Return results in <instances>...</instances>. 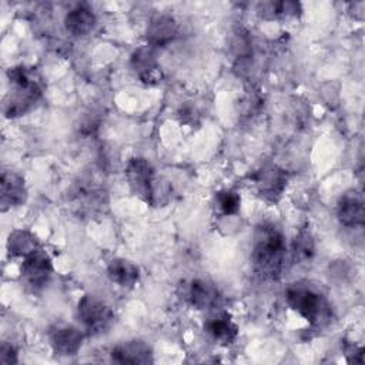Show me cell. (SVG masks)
Listing matches in <instances>:
<instances>
[{
	"label": "cell",
	"instance_id": "22",
	"mask_svg": "<svg viewBox=\"0 0 365 365\" xmlns=\"http://www.w3.org/2000/svg\"><path fill=\"white\" fill-rule=\"evenodd\" d=\"M0 362L3 364H16L17 362V351L11 344L3 342L0 348Z\"/></svg>",
	"mask_w": 365,
	"mask_h": 365
},
{
	"label": "cell",
	"instance_id": "19",
	"mask_svg": "<svg viewBox=\"0 0 365 365\" xmlns=\"http://www.w3.org/2000/svg\"><path fill=\"white\" fill-rule=\"evenodd\" d=\"M265 19H288L297 17L301 13V4L297 1H275L261 4Z\"/></svg>",
	"mask_w": 365,
	"mask_h": 365
},
{
	"label": "cell",
	"instance_id": "17",
	"mask_svg": "<svg viewBox=\"0 0 365 365\" xmlns=\"http://www.w3.org/2000/svg\"><path fill=\"white\" fill-rule=\"evenodd\" d=\"M108 278L123 288H131L140 278V271L135 264L124 258H115L110 261L107 267Z\"/></svg>",
	"mask_w": 365,
	"mask_h": 365
},
{
	"label": "cell",
	"instance_id": "18",
	"mask_svg": "<svg viewBox=\"0 0 365 365\" xmlns=\"http://www.w3.org/2000/svg\"><path fill=\"white\" fill-rule=\"evenodd\" d=\"M38 241L34 237V234L26 231V230H14L10 232L7 240V251L13 257H21L26 258L36 250H38Z\"/></svg>",
	"mask_w": 365,
	"mask_h": 365
},
{
	"label": "cell",
	"instance_id": "4",
	"mask_svg": "<svg viewBox=\"0 0 365 365\" xmlns=\"http://www.w3.org/2000/svg\"><path fill=\"white\" fill-rule=\"evenodd\" d=\"M125 178L131 191L145 202L155 205L164 192L154 168L145 158H131L125 167Z\"/></svg>",
	"mask_w": 365,
	"mask_h": 365
},
{
	"label": "cell",
	"instance_id": "2",
	"mask_svg": "<svg viewBox=\"0 0 365 365\" xmlns=\"http://www.w3.org/2000/svg\"><path fill=\"white\" fill-rule=\"evenodd\" d=\"M7 76L13 91L4 113L7 117H17L29 111L38 101L41 87L37 74L24 66L9 68Z\"/></svg>",
	"mask_w": 365,
	"mask_h": 365
},
{
	"label": "cell",
	"instance_id": "16",
	"mask_svg": "<svg viewBox=\"0 0 365 365\" xmlns=\"http://www.w3.org/2000/svg\"><path fill=\"white\" fill-rule=\"evenodd\" d=\"M64 26L73 36H87L96 26V16L88 6L78 4L66 14Z\"/></svg>",
	"mask_w": 365,
	"mask_h": 365
},
{
	"label": "cell",
	"instance_id": "1",
	"mask_svg": "<svg viewBox=\"0 0 365 365\" xmlns=\"http://www.w3.org/2000/svg\"><path fill=\"white\" fill-rule=\"evenodd\" d=\"M285 238L272 224H261L254 232L251 259L255 272L264 279H278L285 259Z\"/></svg>",
	"mask_w": 365,
	"mask_h": 365
},
{
	"label": "cell",
	"instance_id": "9",
	"mask_svg": "<svg viewBox=\"0 0 365 365\" xmlns=\"http://www.w3.org/2000/svg\"><path fill=\"white\" fill-rule=\"evenodd\" d=\"M27 198L24 178L14 171H3L0 178V205L1 211L21 205Z\"/></svg>",
	"mask_w": 365,
	"mask_h": 365
},
{
	"label": "cell",
	"instance_id": "21",
	"mask_svg": "<svg viewBox=\"0 0 365 365\" xmlns=\"http://www.w3.org/2000/svg\"><path fill=\"white\" fill-rule=\"evenodd\" d=\"M294 259L295 261H307L314 254V240L307 230H301L294 240Z\"/></svg>",
	"mask_w": 365,
	"mask_h": 365
},
{
	"label": "cell",
	"instance_id": "10",
	"mask_svg": "<svg viewBox=\"0 0 365 365\" xmlns=\"http://www.w3.org/2000/svg\"><path fill=\"white\" fill-rule=\"evenodd\" d=\"M338 220L345 227H361L365 222V205L362 194L356 191L345 192L339 201L336 208Z\"/></svg>",
	"mask_w": 365,
	"mask_h": 365
},
{
	"label": "cell",
	"instance_id": "14",
	"mask_svg": "<svg viewBox=\"0 0 365 365\" xmlns=\"http://www.w3.org/2000/svg\"><path fill=\"white\" fill-rule=\"evenodd\" d=\"M178 33L177 23L170 16H157L154 17L147 27V40L148 46L164 47L170 44Z\"/></svg>",
	"mask_w": 365,
	"mask_h": 365
},
{
	"label": "cell",
	"instance_id": "20",
	"mask_svg": "<svg viewBox=\"0 0 365 365\" xmlns=\"http://www.w3.org/2000/svg\"><path fill=\"white\" fill-rule=\"evenodd\" d=\"M215 204L221 214L231 217V215L238 214L240 205H241V198H240L238 192H235L232 190H224L215 195Z\"/></svg>",
	"mask_w": 365,
	"mask_h": 365
},
{
	"label": "cell",
	"instance_id": "23",
	"mask_svg": "<svg viewBox=\"0 0 365 365\" xmlns=\"http://www.w3.org/2000/svg\"><path fill=\"white\" fill-rule=\"evenodd\" d=\"M178 115H180L181 121L185 123V124H194V123H197V117H198L195 108L191 107V106H184V107H181L180 111H178Z\"/></svg>",
	"mask_w": 365,
	"mask_h": 365
},
{
	"label": "cell",
	"instance_id": "6",
	"mask_svg": "<svg viewBox=\"0 0 365 365\" xmlns=\"http://www.w3.org/2000/svg\"><path fill=\"white\" fill-rule=\"evenodd\" d=\"M53 272V265L50 257L41 248L36 250L26 258L21 264V278L27 287L33 291L44 288Z\"/></svg>",
	"mask_w": 365,
	"mask_h": 365
},
{
	"label": "cell",
	"instance_id": "7",
	"mask_svg": "<svg viewBox=\"0 0 365 365\" xmlns=\"http://www.w3.org/2000/svg\"><path fill=\"white\" fill-rule=\"evenodd\" d=\"M48 341L53 351L61 356H71L78 352L83 344V334L78 328L57 322L48 329Z\"/></svg>",
	"mask_w": 365,
	"mask_h": 365
},
{
	"label": "cell",
	"instance_id": "8",
	"mask_svg": "<svg viewBox=\"0 0 365 365\" xmlns=\"http://www.w3.org/2000/svg\"><path fill=\"white\" fill-rule=\"evenodd\" d=\"M254 182L264 200L275 202L287 187V174L277 165H265L255 173Z\"/></svg>",
	"mask_w": 365,
	"mask_h": 365
},
{
	"label": "cell",
	"instance_id": "5",
	"mask_svg": "<svg viewBox=\"0 0 365 365\" xmlns=\"http://www.w3.org/2000/svg\"><path fill=\"white\" fill-rule=\"evenodd\" d=\"M77 314L86 329L93 334L104 332L114 319L111 308L103 299L90 294L78 301Z\"/></svg>",
	"mask_w": 365,
	"mask_h": 365
},
{
	"label": "cell",
	"instance_id": "3",
	"mask_svg": "<svg viewBox=\"0 0 365 365\" xmlns=\"http://www.w3.org/2000/svg\"><path fill=\"white\" fill-rule=\"evenodd\" d=\"M288 305L312 325H322L328 321L329 307L324 297L311 287L294 284L287 292Z\"/></svg>",
	"mask_w": 365,
	"mask_h": 365
},
{
	"label": "cell",
	"instance_id": "15",
	"mask_svg": "<svg viewBox=\"0 0 365 365\" xmlns=\"http://www.w3.org/2000/svg\"><path fill=\"white\" fill-rule=\"evenodd\" d=\"M205 331L220 344L230 345L235 341L238 335V328L232 322L228 314L225 312H215L204 324Z\"/></svg>",
	"mask_w": 365,
	"mask_h": 365
},
{
	"label": "cell",
	"instance_id": "11",
	"mask_svg": "<svg viewBox=\"0 0 365 365\" xmlns=\"http://www.w3.org/2000/svg\"><path fill=\"white\" fill-rule=\"evenodd\" d=\"M131 66L141 81L145 84H157L163 78V71L155 60L154 48L148 44L134 51L131 57Z\"/></svg>",
	"mask_w": 365,
	"mask_h": 365
},
{
	"label": "cell",
	"instance_id": "13",
	"mask_svg": "<svg viewBox=\"0 0 365 365\" xmlns=\"http://www.w3.org/2000/svg\"><path fill=\"white\" fill-rule=\"evenodd\" d=\"M188 299L197 309H212L220 302V291L207 279H194L188 287Z\"/></svg>",
	"mask_w": 365,
	"mask_h": 365
},
{
	"label": "cell",
	"instance_id": "12",
	"mask_svg": "<svg viewBox=\"0 0 365 365\" xmlns=\"http://www.w3.org/2000/svg\"><path fill=\"white\" fill-rule=\"evenodd\" d=\"M111 359L118 364H150L153 352L144 341L133 339L113 348Z\"/></svg>",
	"mask_w": 365,
	"mask_h": 365
}]
</instances>
